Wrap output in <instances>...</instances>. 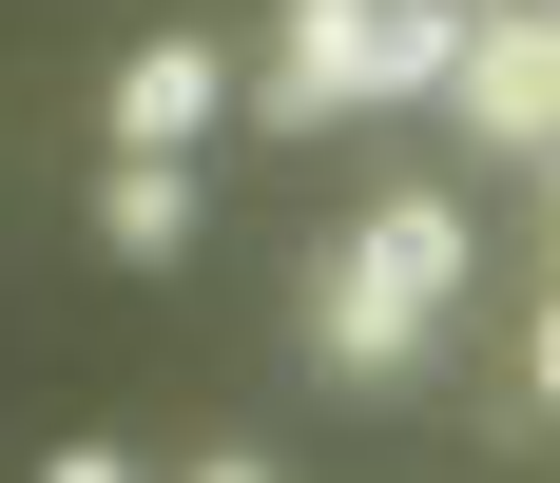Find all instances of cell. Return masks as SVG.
I'll use <instances>...</instances> for the list:
<instances>
[{
  "label": "cell",
  "mask_w": 560,
  "mask_h": 483,
  "mask_svg": "<svg viewBox=\"0 0 560 483\" xmlns=\"http://www.w3.org/2000/svg\"><path fill=\"white\" fill-rule=\"evenodd\" d=\"M425 310H464V214H445V194H387V214L310 271V368L387 387L406 348H425Z\"/></svg>",
  "instance_id": "cell-1"
},
{
  "label": "cell",
  "mask_w": 560,
  "mask_h": 483,
  "mask_svg": "<svg viewBox=\"0 0 560 483\" xmlns=\"http://www.w3.org/2000/svg\"><path fill=\"white\" fill-rule=\"evenodd\" d=\"M445 116H464V136H503V156H560V0H483V20H464Z\"/></svg>",
  "instance_id": "cell-2"
},
{
  "label": "cell",
  "mask_w": 560,
  "mask_h": 483,
  "mask_svg": "<svg viewBox=\"0 0 560 483\" xmlns=\"http://www.w3.org/2000/svg\"><path fill=\"white\" fill-rule=\"evenodd\" d=\"M348 97H368V0H290V39H271V78H252V116H271V136H329Z\"/></svg>",
  "instance_id": "cell-3"
},
{
  "label": "cell",
  "mask_w": 560,
  "mask_h": 483,
  "mask_svg": "<svg viewBox=\"0 0 560 483\" xmlns=\"http://www.w3.org/2000/svg\"><path fill=\"white\" fill-rule=\"evenodd\" d=\"M213 116H232V58L213 39H136L116 58V156H194Z\"/></svg>",
  "instance_id": "cell-4"
},
{
  "label": "cell",
  "mask_w": 560,
  "mask_h": 483,
  "mask_svg": "<svg viewBox=\"0 0 560 483\" xmlns=\"http://www.w3.org/2000/svg\"><path fill=\"white\" fill-rule=\"evenodd\" d=\"M194 232H213L194 156H97V252H116V271H174Z\"/></svg>",
  "instance_id": "cell-5"
},
{
  "label": "cell",
  "mask_w": 560,
  "mask_h": 483,
  "mask_svg": "<svg viewBox=\"0 0 560 483\" xmlns=\"http://www.w3.org/2000/svg\"><path fill=\"white\" fill-rule=\"evenodd\" d=\"M464 20H483V0H368V97H445Z\"/></svg>",
  "instance_id": "cell-6"
},
{
  "label": "cell",
  "mask_w": 560,
  "mask_h": 483,
  "mask_svg": "<svg viewBox=\"0 0 560 483\" xmlns=\"http://www.w3.org/2000/svg\"><path fill=\"white\" fill-rule=\"evenodd\" d=\"M39 483H155V464H136V445H58Z\"/></svg>",
  "instance_id": "cell-7"
},
{
  "label": "cell",
  "mask_w": 560,
  "mask_h": 483,
  "mask_svg": "<svg viewBox=\"0 0 560 483\" xmlns=\"http://www.w3.org/2000/svg\"><path fill=\"white\" fill-rule=\"evenodd\" d=\"M174 483H290V464H252V445H213V464H174Z\"/></svg>",
  "instance_id": "cell-8"
},
{
  "label": "cell",
  "mask_w": 560,
  "mask_h": 483,
  "mask_svg": "<svg viewBox=\"0 0 560 483\" xmlns=\"http://www.w3.org/2000/svg\"><path fill=\"white\" fill-rule=\"evenodd\" d=\"M541 406H560V310H541Z\"/></svg>",
  "instance_id": "cell-9"
},
{
  "label": "cell",
  "mask_w": 560,
  "mask_h": 483,
  "mask_svg": "<svg viewBox=\"0 0 560 483\" xmlns=\"http://www.w3.org/2000/svg\"><path fill=\"white\" fill-rule=\"evenodd\" d=\"M541 174H560V156H541Z\"/></svg>",
  "instance_id": "cell-10"
}]
</instances>
